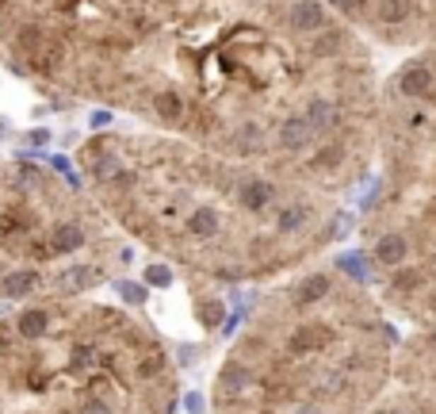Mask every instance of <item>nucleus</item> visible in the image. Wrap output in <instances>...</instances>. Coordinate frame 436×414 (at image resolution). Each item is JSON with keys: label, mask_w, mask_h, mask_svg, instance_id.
<instances>
[{"label": "nucleus", "mask_w": 436, "mask_h": 414, "mask_svg": "<svg viewBox=\"0 0 436 414\" xmlns=\"http://www.w3.org/2000/svg\"><path fill=\"white\" fill-rule=\"evenodd\" d=\"M111 123V111H96V116H92V127H108Z\"/></svg>", "instance_id": "obj_6"}, {"label": "nucleus", "mask_w": 436, "mask_h": 414, "mask_svg": "<svg viewBox=\"0 0 436 414\" xmlns=\"http://www.w3.org/2000/svg\"><path fill=\"white\" fill-rule=\"evenodd\" d=\"M394 372V334L345 269H306L260 296L211 380L214 414H367Z\"/></svg>", "instance_id": "obj_2"}, {"label": "nucleus", "mask_w": 436, "mask_h": 414, "mask_svg": "<svg viewBox=\"0 0 436 414\" xmlns=\"http://www.w3.org/2000/svg\"><path fill=\"white\" fill-rule=\"evenodd\" d=\"M130 265V250L111 215L77 184L65 157L50 165L0 162V299L50 303L84 299L115 269Z\"/></svg>", "instance_id": "obj_4"}, {"label": "nucleus", "mask_w": 436, "mask_h": 414, "mask_svg": "<svg viewBox=\"0 0 436 414\" xmlns=\"http://www.w3.org/2000/svg\"><path fill=\"white\" fill-rule=\"evenodd\" d=\"M8 4H12V0H0V12H4V8H8Z\"/></svg>", "instance_id": "obj_7"}, {"label": "nucleus", "mask_w": 436, "mask_h": 414, "mask_svg": "<svg viewBox=\"0 0 436 414\" xmlns=\"http://www.w3.org/2000/svg\"><path fill=\"white\" fill-rule=\"evenodd\" d=\"M77 169L122 234L218 284L299 272L345 230L337 196L173 135H92Z\"/></svg>", "instance_id": "obj_1"}, {"label": "nucleus", "mask_w": 436, "mask_h": 414, "mask_svg": "<svg viewBox=\"0 0 436 414\" xmlns=\"http://www.w3.org/2000/svg\"><path fill=\"white\" fill-rule=\"evenodd\" d=\"M367 414H436V380L402 384L398 391L383 395Z\"/></svg>", "instance_id": "obj_5"}, {"label": "nucleus", "mask_w": 436, "mask_h": 414, "mask_svg": "<svg viewBox=\"0 0 436 414\" xmlns=\"http://www.w3.org/2000/svg\"><path fill=\"white\" fill-rule=\"evenodd\" d=\"M176 364L146 318L96 299L0 310V414H173Z\"/></svg>", "instance_id": "obj_3"}]
</instances>
